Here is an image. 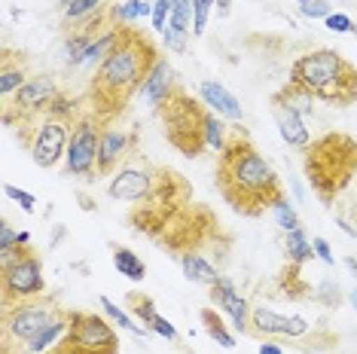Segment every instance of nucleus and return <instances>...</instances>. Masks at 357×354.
I'll list each match as a JSON object with an SVG mask.
<instances>
[{
  "instance_id": "1",
  "label": "nucleus",
  "mask_w": 357,
  "mask_h": 354,
  "mask_svg": "<svg viewBox=\"0 0 357 354\" xmlns=\"http://www.w3.org/2000/svg\"><path fill=\"white\" fill-rule=\"evenodd\" d=\"M159 61L156 43L137 31L135 25H119V40L110 55L95 68L92 86H89V104L92 114L110 125L116 116L126 114L135 92H141L147 83L153 64Z\"/></svg>"
},
{
  "instance_id": "2",
  "label": "nucleus",
  "mask_w": 357,
  "mask_h": 354,
  "mask_svg": "<svg viewBox=\"0 0 357 354\" xmlns=\"http://www.w3.org/2000/svg\"><path fill=\"white\" fill-rule=\"evenodd\" d=\"M217 190L232 211L245 217H263L284 199V187L275 168L238 128H229V141L217 159Z\"/></svg>"
},
{
  "instance_id": "3",
  "label": "nucleus",
  "mask_w": 357,
  "mask_h": 354,
  "mask_svg": "<svg viewBox=\"0 0 357 354\" xmlns=\"http://www.w3.org/2000/svg\"><path fill=\"white\" fill-rule=\"evenodd\" d=\"M303 171L308 187L324 205H333L357 177V141L345 132H327L303 150Z\"/></svg>"
},
{
  "instance_id": "4",
  "label": "nucleus",
  "mask_w": 357,
  "mask_h": 354,
  "mask_svg": "<svg viewBox=\"0 0 357 354\" xmlns=\"http://www.w3.org/2000/svg\"><path fill=\"white\" fill-rule=\"evenodd\" d=\"M290 83L303 86L324 104L348 107L357 101V68L336 49H312L290 64Z\"/></svg>"
},
{
  "instance_id": "5",
  "label": "nucleus",
  "mask_w": 357,
  "mask_h": 354,
  "mask_svg": "<svg viewBox=\"0 0 357 354\" xmlns=\"http://www.w3.org/2000/svg\"><path fill=\"white\" fill-rule=\"evenodd\" d=\"M83 116L77 110V101L68 98V95H59L50 110L43 116L31 119V123H22L19 125V141L28 147L34 165L40 168H55L64 159L68 153V141H70V132H74L77 119Z\"/></svg>"
},
{
  "instance_id": "6",
  "label": "nucleus",
  "mask_w": 357,
  "mask_h": 354,
  "mask_svg": "<svg viewBox=\"0 0 357 354\" xmlns=\"http://www.w3.org/2000/svg\"><path fill=\"white\" fill-rule=\"evenodd\" d=\"M156 116L162 123V132H165V141L172 144L177 153L196 159L208 150V138H205L208 107L192 98L183 86L156 110Z\"/></svg>"
},
{
  "instance_id": "7",
  "label": "nucleus",
  "mask_w": 357,
  "mask_h": 354,
  "mask_svg": "<svg viewBox=\"0 0 357 354\" xmlns=\"http://www.w3.org/2000/svg\"><path fill=\"white\" fill-rule=\"evenodd\" d=\"M46 293L43 263L31 245H19L13 251L0 254V296L3 305L28 302Z\"/></svg>"
},
{
  "instance_id": "8",
  "label": "nucleus",
  "mask_w": 357,
  "mask_h": 354,
  "mask_svg": "<svg viewBox=\"0 0 357 354\" xmlns=\"http://www.w3.org/2000/svg\"><path fill=\"white\" fill-rule=\"evenodd\" d=\"M119 348L123 345L113 330V321L95 315V311L70 309L68 333L46 354H119Z\"/></svg>"
},
{
  "instance_id": "9",
  "label": "nucleus",
  "mask_w": 357,
  "mask_h": 354,
  "mask_svg": "<svg viewBox=\"0 0 357 354\" xmlns=\"http://www.w3.org/2000/svg\"><path fill=\"white\" fill-rule=\"evenodd\" d=\"M61 315H68V309H61L55 300H28L3 305V351H13V345L28 348Z\"/></svg>"
},
{
  "instance_id": "10",
  "label": "nucleus",
  "mask_w": 357,
  "mask_h": 354,
  "mask_svg": "<svg viewBox=\"0 0 357 354\" xmlns=\"http://www.w3.org/2000/svg\"><path fill=\"white\" fill-rule=\"evenodd\" d=\"M101 132H104V123L92 114V110L77 119L74 132H70V141H68V153H64V171H68V177L98 180Z\"/></svg>"
},
{
  "instance_id": "11",
  "label": "nucleus",
  "mask_w": 357,
  "mask_h": 354,
  "mask_svg": "<svg viewBox=\"0 0 357 354\" xmlns=\"http://www.w3.org/2000/svg\"><path fill=\"white\" fill-rule=\"evenodd\" d=\"M59 95H61V88L52 77H46V74L31 77L28 83L3 104V123L6 125H22V123H31V119L43 116Z\"/></svg>"
},
{
  "instance_id": "12",
  "label": "nucleus",
  "mask_w": 357,
  "mask_h": 354,
  "mask_svg": "<svg viewBox=\"0 0 357 354\" xmlns=\"http://www.w3.org/2000/svg\"><path fill=\"white\" fill-rule=\"evenodd\" d=\"M308 333V321L299 315H278L272 309L250 311V336L259 339H299Z\"/></svg>"
},
{
  "instance_id": "13",
  "label": "nucleus",
  "mask_w": 357,
  "mask_h": 354,
  "mask_svg": "<svg viewBox=\"0 0 357 354\" xmlns=\"http://www.w3.org/2000/svg\"><path fill=\"white\" fill-rule=\"evenodd\" d=\"M137 150V132H126V128L104 125L101 132V147H98V177H107L126 162Z\"/></svg>"
},
{
  "instance_id": "14",
  "label": "nucleus",
  "mask_w": 357,
  "mask_h": 354,
  "mask_svg": "<svg viewBox=\"0 0 357 354\" xmlns=\"http://www.w3.org/2000/svg\"><path fill=\"white\" fill-rule=\"evenodd\" d=\"M208 291H211V300H214L217 309H223L226 315H229L235 333L250 336V309H248L245 296L235 291V281L220 275V278H217V284H211Z\"/></svg>"
},
{
  "instance_id": "15",
  "label": "nucleus",
  "mask_w": 357,
  "mask_h": 354,
  "mask_svg": "<svg viewBox=\"0 0 357 354\" xmlns=\"http://www.w3.org/2000/svg\"><path fill=\"white\" fill-rule=\"evenodd\" d=\"M177 88H181V83H177V70L172 68V61H168L165 55H159V61L153 64L147 83H144V88H141L144 101H147L153 110H159L162 104L177 92Z\"/></svg>"
},
{
  "instance_id": "16",
  "label": "nucleus",
  "mask_w": 357,
  "mask_h": 354,
  "mask_svg": "<svg viewBox=\"0 0 357 354\" xmlns=\"http://www.w3.org/2000/svg\"><path fill=\"white\" fill-rule=\"evenodd\" d=\"M199 98H202V104H205L211 114H217L223 119H232V123H241V119H245V110H241L238 98H235L223 83H217V79H202L199 83Z\"/></svg>"
},
{
  "instance_id": "17",
  "label": "nucleus",
  "mask_w": 357,
  "mask_h": 354,
  "mask_svg": "<svg viewBox=\"0 0 357 354\" xmlns=\"http://www.w3.org/2000/svg\"><path fill=\"white\" fill-rule=\"evenodd\" d=\"M269 104H272V116H275V125H278L284 144H290V147H296V150H305L308 144H312V134H308V128H305V119L299 116L290 104L275 98V95H272Z\"/></svg>"
},
{
  "instance_id": "18",
  "label": "nucleus",
  "mask_w": 357,
  "mask_h": 354,
  "mask_svg": "<svg viewBox=\"0 0 357 354\" xmlns=\"http://www.w3.org/2000/svg\"><path fill=\"white\" fill-rule=\"evenodd\" d=\"M28 59L25 52L15 55V52H3V59H0V95H3V101H10L15 92H19L22 86L28 83Z\"/></svg>"
},
{
  "instance_id": "19",
  "label": "nucleus",
  "mask_w": 357,
  "mask_h": 354,
  "mask_svg": "<svg viewBox=\"0 0 357 354\" xmlns=\"http://www.w3.org/2000/svg\"><path fill=\"white\" fill-rule=\"evenodd\" d=\"M181 269H183V278L192 281V284L211 287V284H217V278H220L217 266L208 263L199 251H183V254H181Z\"/></svg>"
},
{
  "instance_id": "20",
  "label": "nucleus",
  "mask_w": 357,
  "mask_h": 354,
  "mask_svg": "<svg viewBox=\"0 0 357 354\" xmlns=\"http://www.w3.org/2000/svg\"><path fill=\"white\" fill-rule=\"evenodd\" d=\"M107 3L110 0H59V10L64 25H77L89 15H98L101 10H107Z\"/></svg>"
},
{
  "instance_id": "21",
  "label": "nucleus",
  "mask_w": 357,
  "mask_h": 354,
  "mask_svg": "<svg viewBox=\"0 0 357 354\" xmlns=\"http://www.w3.org/2000/svg\"><path fill=\"white\" fill-rule=\"evenodd\" d=\"M284 254H287V263L299 266V269H303V263H308L314 256V247H312V241L305 238L303 226L294 232H284Z\"/></svg>"
},
{
  "instance_id": "22",
  "label": "nucleus",
  "mask_w": 357,
  "mask_h": 354,
  "mask_svg": "<svg viewBox=\"0 0 357 354\" xmlns=\"http://www.w3.org/2000/svg\"><path fill=\"white\" fill-rule=\"evenodd\" d=\"M275 98H281L284 104H290V107H294L303 119H308L314 114V95L305 92V88L296 86V83H284L278 92H275Z\"/></svg>"
},
{
  "instance_id": "23",
  "label": "nucleus",
  "mask_w": 357,
  "mask_h": 354,
  "mask_svg": "<svg viewBox=\"0 0 357 354\" xmlns=\"http://www.w3.org/2000/svg\"><path fill=\"white\" fill-rule=\"evenodd\" d=\"M202 324H205V333L214 339L220 348H235V336L229 333V327H226V321L217 315V309H211V305H205V309L199 311Z\"/></svg>"
},
{
  "instance_id": "24",
  "label": "nucleus",
  "mask_w": 357,
  "mask_h": 354,
  "mask_svg": "<svg viewBox=\"0 0 357 354\" xmlns=\"http://www.w3.org/2000/svg\"><path fill=\"white\" fill-rule=\"evenodd\" d=\"M153 15V3L147 0H123V3L110 6V22L113 25H135L137 19Z\"/></svg>"
},
{
  "instance_id": "25",
  "label": "nucleus",
  "mask_w": 357,
  "mask_h": 354,
  "mask_svg": "<svg viewBox=\"0 0 357 354\" xmlns=\"http://www.w3.org/2000/svg\"><path fill=\"white\" fill-rule=\"evenodd\" d=\"M113 266H116L119 275H126L128 281H144L147 278V266L144 260L137 256L135 251H128V247H113Z\"/></svg>"
},
{
  "instance_id": "26",
  "label": "nucleus",
  "mask_w": 357,
  "mask_h": 354,
  "mask_svg": "<svg viewBox=\"0 0 357 354\" xmlns=\"http://www.w3.org/2000/svg\"><path fill=\"white\" fill-rule=\"evenodd\" d=\"M98 302H101L104 315H107V318H110V321H113V324H116L119 330H126V333L137 336V339H147V333H150V330H147V327H141V324H135V321L128 318L126 311H123V309H119L116 302L110 300V296H104V293H101V296H98Z\"/></svg>"
},
{
  "instance_id": "27",
  "label": "nucleus",
  "mask_w": 357,
  "mask_h": 354,
  "mask_svg": "<svg viewBox=\"0 0 357 354\" xmlns=\"http://www.w3.org/2000/svg\"><path fill=\"white\" fill-rule=\"evenodd\" d=\"M281 291L290 296V300H303V296L312 293V284H305L303 275H299V266H290L281 272Z\"/></svg>"
},
{
  "instance_id": "28",
  "label": "nucleus",
  "mask_w": 357,
  "mask_h": 354,
  "mask_svg": "<svg viewBox=\"0 0 357 354\" xmlns=\"http://www.w3.org/2000/svg\"><path fill=\"white\" fill-rule=\"evenodd\" d=\"M126 300H128V309H132V315H135L137 321H141V324H144V327H147V330H150V321H153V318H156V315H159V311H156V302H153V296H147V293H137V291H132V293H128V296H126Z\"/></svg>"
},
{
  "instance_id": "29",
  "label": "nucleus",
  "mask_w": 357,
  "mask_h": 354,
  "mask_svg": "<svg viewBox=\"0 0 357 354\" xmlns=\"http://www.w3.org/2000/svg\"><path fill=\"white\" fill-rule=\"evenodd\" d=\"M205 138H208V147L217 150V153H223L226 141H229V128L223 125V119L217 114H211V110H208V119H205Z\"/></svg>"
},
{
  "instance_id": "30",
  "label": "nucleus",
  "mask_w": 357,
  "mask_h": 354,
  "mask_svg": "<svg viewBox=\"0 0 357 354\" xmlns=\"http://www.w3.org/2000/svg\"><path fill=\"white\" fill-rule=\"evenodd\" d=\"M272 214H275V220H278V226H281L284 232H294V229H299V226H303V223H299V214L294 211V205L287 202V196L275 202Z\"/></svg>"
},
{
  "instance_id": "31",
  "label": "nucleus",
  "mask_w": 357,
  "mask_h": 354,
  "mask_svg": "<svg viewBox=\"0 0 357 354\" xmlns=\"http://www.w3.org/2000/svg\"><path fill=\"white\" fill-rule=\"evenodd\" d=\"M214 6H217V0H192V34H196V37L205 34Z\"/></svg>"
},
{
  "instance_id": "32",
  "label": "nucleus",
  "mask_w": 357,
  "mask_h": 354,
  "mask_svg": "<svg viewBox=\"0 0 357 354\" xmlns=\"http://www.w3.org/2000/svg\"><path fill=\"white\" fill-rule=\"evenodd\" d=\"M172 25L192 34V0H172Z\"/></svg>"
},
{
  "instance_id": "33",
  "label": "nucleus",
  "mask_w": 357,
  "mask_h": 354,
  "mask_svg": "<svg viewBox=\"0 0 357 354\" xmlns=\"http://www.w3.org/2000/svg\"><path fill=\"white\" fill-rule=\"evenodd\" d=\"M162 37H165V46L172 52H181L183 55L186 49H190V40H186V37H190V31H181L177 25H172V22H168V28L162 31Z\"/></svg>"
},
{
  "instance_id": "34",
  "label": "nucleus",
  "mask_w": 357,
  "mask_h": 354,
  "mask_svg": "<svg viewBox=\"0 0 357 354\" xmlns=\"http://www.w3.org/2000/svg\"><path fill=\"white\" fill-rule=\"evenodd\" d=\"M19 245H31V236L28 232H15L10 223H3V226H0V254L13 251V247H19Z\"/></svg>"
},
{
  "instance_id": "35",
  "label": "nucleus",
  "mask_w": 357,
  "mask_h": 354,
  "mask_svg": "<svg viewBox=\"0 0 357 354\" xmlns=\"http://www.w3.org/2000/svg\"><path fill=\"white\" fill-rule=\"evenodd\" d=\"M3 196L13 199L15 205H22V211H25V214H34V202H37V199L31 196L28 190H19V187H13V183H3Z\"/></svg>"
},
{
  "instance_id": "36",
  "label": "nucleus",
  "mask_w": 357,
  "mask_h": 354,
  "mask_svg": "<svg viewBox=\"0 0 357 354\" xmlns=\"http://www.w3.org/2000/svg\"><path fill=\"white\" fill-rule=\"evenodd\" d=\"M150 22H153V28L156 31H165L168 22H172V0H156V3H153Z\"/></svg>"
},
{
  "instance_id": "37",
  "label": "nucleus",
  "mask_w": 357,
  "mask_h": 354,
  "mask_svg": "<svg viewBox=\"0 0 357 354\" xmlns=\"http://www.w3.org/2000/svg\"><path fill=\"white\" fill-rule=\"evenodd\" d=\"M150 333H156V336H162V339H168V342H177V339H181L177 327H174L168 318H162V315H156V318L150 321Z\"/></svg>"
},
{
  "instance_id": "38",
  "label": "nucleus",
  "mask_w": 357,
  "mask_h": 354,
  "mask_svg": "<svg viewBox=\"0 0 357 354\" xmlns=\"http://www.w3.org/2000/svg\"><path fill=\"white\" fill-rule=\"evenodd\" d=\"M324 25L330 31H336V34H348V31H357V22L348 19L345 13H330L327 19H324Z\"/></svg>"
},
{
  "instance_id": "39",
  "label": "nucleus",
  "mask_w": 357,
  "mask_h": 354,
  "mask_svg": "<svg viewBox=\"0 0 357 354\" xmlns=\"http://www.w3.org/2000/svg\"><path fill=\"white\" fill-rule=\"evenodd\" d=\"M299 13L305 15V19H327V15L333 13L327 0H308V3L299 6Z\"/></svg>"
},
{
  "instance_id": "40",
  "label": "nucleus",
  "mask_w": 357,
  "mask_h": 354,
  "mask_svg": "<svg viewBox=\"0 0 357 354\" xmlns=\"http://www.w3.org/2000/svg\"><path fill=\"white\" fill-rule=\"evenodd\" d=\"M312 247H314V254H318V260H324L327 266H336V256H333L330 241H327V238H314V241H312Z\"/></svg>"
},
{
  "instance_id": "41",
  "label": "nucleus",
  "mask_w": 357,
  "mask_h": 354,
  "mask_svg": "<svg viewBox=\"0 0 357 354\" xmlns=\"http://www.w3.org/2000/svg\"><path fill=\"white\" fill-rule=\"evenodd\" d=\"M257 354H284V348H281V345L275 342V339H266L263 345H259V351H257Z\"/></svg>"
},
{
  "instance_id": "42",
  "label": "nucleus",
  "mask_w": 357,
  "mask_h": 354,
  "mask_svg": "<svg viewBox=\"0 0 357 354\" xmlns=\"http://www.w3.org/2000/svg\"><path fill=\"white\" fill-rule=\"evenodd\" d=\"M217 6H220V10H217V15H220V19H226V15H229L232 0H217Z\"/></svg>"
},
{
  "instance_id": "43",
  "label": "nucleus",
  "mask_w": 357,
  "mask_h": 354,
  "mask_svg": "<svg viewBox=\"0 0 357 354\" xmlns=\"http://www.w3.org/2000/svg\"><path fill=\"white\" fill-rule=\"evenodd\" d=\"M345 266H348V269H351V275L357 278V260H354V256H348V260H345Z\"/></svg>"
},
{
  "instance_id": "44",
  "label": "nucleus",
  "mask_w": 357,
  "mask_h": 354,
  "mask_svg": "<svg viewBox=\"0 0 357 354\" xmlns=\"http://www.w3.org/2000/svg\"><path fill=\"white\" fill-rule=\"evenodd\" d=\"M351 302H354V309H357V287H354V291H351Z\"/></svg>"
},
{
  "instance_id": "45",
  "label": "nucleus",
  "mask_w": 357,
  "mask_h": 354,
  "mask_svg": "<svg viewBox=\"0 0 357 354\" xmlns=\"http://www.w3.org/2000/svg\"><path fill=\"white\" fill-rule=\"evenodd\" d=\"M296 3H299V6H303V3H308V0H296Z\"/></svg>"
}]
</instances>
